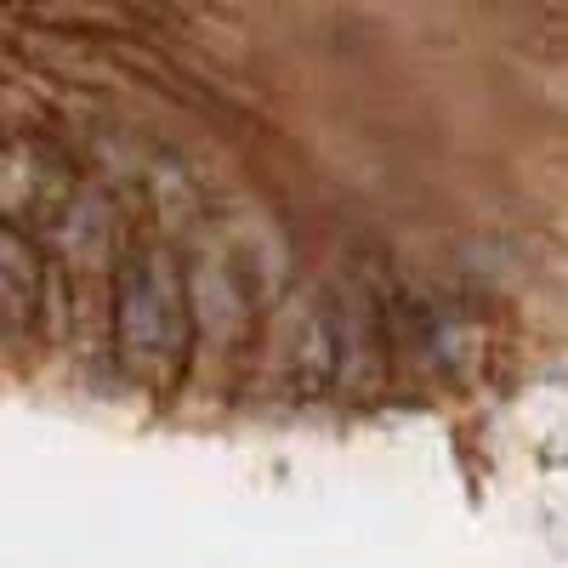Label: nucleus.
Listing matches in <instances>:
<instances>
[{"label": "nucleus", "mask_w": 568, "mask_h": 568, "mask_svg": "<svg viewBox=\"0 0 568 568\" xmlns=\"http://www.w3.org/2000/svg\"><path fill=\"white\" fill-rule=\"evenodd\" d=\"M114 324H120V358L136 375L171 387L187 358V296L176 262L160 245L125 251L114 273Z\"/></svg>", "instance_id": "f257e3e1"}, {"label": "nucleus", "mask_w": 568, "mask_h": 568, "mask_svg": "<svg viewBox=\"0 0 568 568\" xmlns=\"http://www.w3.org/2000/svg\"><path fill=\"white\" fill-rule=\"evenodd\" d=\"M29 302H34V262H29V245L18 233L0 222V329H18L29 318Z\"/></svg>", "instance_id": "f03ea898"}]
</instances>
